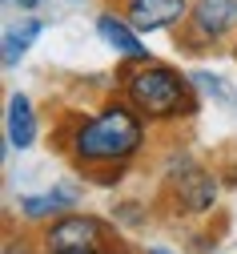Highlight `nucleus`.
Wrapping results in <instances>:
<instances>
[{"label":"nucleus","instance_id":"nucleus-1","mask_svg":"<svg viewBox=\"0 0 237 254\" xmlns=\"http://www.w3.org/2000/svg\"><path fill=\"white\" fill-rule=\"evenodd\" d=\"M145 145V117L129 101H113L73 129V162L81 166H125Z\"/></svg>","mask_w":237,"mask_h":254},{"label":"nucleus","instance_id":"nucleus-2","mask_svg":"<svg viewBox=\"0 0 237 254\" xmlns=\"http://www.w3.org/2000/svg\"><path fill=\"white\" fill-rule=\"evenodd\" d=\"M193 77L177 73L173 65L141 61V69H125V101L149 121H177L197 113L201 97L193 93Z\"/></svg>","mask_w":237,"mask_h":254},{"label":"nucleus","instance_id":"nucleus-3","mask_svg":"<svg viewBox=\"0 0 237 254\" xmlns=\"http://www.w3.org/2000/svg\"><path fill=\"white\" fill-rule=\"evenodd\" d=\"M229 37H237V0H193L177 24V49L185 53H209Z\"/></svg>","mask_w":237,"mask_h":254},{"label":"nucleus","instance_id":"nucleus-4","mask_svg":"<svg viewBox=\"0 0 237 254\" xmlns=\"http://www.w3.org/2000/svg\"><path fill=\"white\" fill-rule=\"evenodd\" d=\"M193 8V0H125L121 16L137 28V33H161V28H177Z\"/></svg>","mask_w":237,"mask_h":254},{"label":"nucleus","instance_id":"nucleus-5","mask_svg":"<svg viewBox=\"0 0 237 254\" xmlns=\"http://www.w3.org/2000/svg\"><path fill=\"white\" fill-rule=\"evenodd\" d=\"M100 222L85 214H64L48 226V250H96Z\"/></svg>","mask_w":237,"mask_h":254},{"label":"nucleus","instance_id":"nucleus-6","mask_svg":"<svg viewBox=\"0 0 237 254\" xmlns=\"http://www.w3.org/2000/svg\"><path fill=\"white\" fill-rule=\"evenodd\" d=\"M96 37L105 41L109 49H117L121 57H129V61H153L149 57V45L141 41V33L121 12H100L96 16Z\"/></svg>","mask_w":237,"mask_h":254},{"label":"nucleus","instance_id":"nucleus-7","mask_svg":"<svg viewBox=\"0 0 237 254\" xmlns=\"http://www.w3.org/2000/svg\"><path fill=\"white\" fill-rule=\"evenodd\" d=\"M8 145L12 149H28L32 141H37L41 125H37V113H32V101L24 97V93H12L8 97Z\"/></svg>","mask_w":237,"mask_h":254},{"label":"nucleus","instance_id":"nucleus-8","mask_svg":"<svg viewBox=\"0 0 237 254\" xmlns=\"http://www.w3.org/2000/svg\"><path fill=\"white\" fill-rule=\"evenodd\" d=\"M77 206V194L73 190H48V194H28L20 198V218L28 222H45V218H56V214H69Z\"/></svg>","mask_w":237,"mask_h":254},{"label":"nucleus","instance_id":"nucleus-9","mask_svg":"<svg viewBox=\"0 0 237 254\" xmlns=\"http://www.w3.org/2000/svg\"><path fill=\"white\" fill-rule=\"evenodd\" d=\"M41 33H45V20H37V16H28L20 28H8L4 33V69H16V61L28 53L32 37H41Z\"/></svg>","mask_w":237,"mask_h":254},{"label":"nucleus","instance_id":"nucleus-10","mask_svg":"<svg viewBox=\"0 0 237 254\" xmlns=\"http://www.w3.org/2000/svg\"><path fill=\"white\" fill-rule=\"evenodd\" d=\"M193 81L205 89V93H213V97H229V85L221 77H213V73H193Z\"/></svg>","mask_w":237,"mask_h":254},{"label":"nucleus","instance_id":"nucleus-11","mask_svg":"<svg viewBox=\"0 0 237 254\" xmlns=\"http://www.w3.org/2000/svg\"><path fill=\"white\" fill-rule=\"evenodd\" d=\"M41 4H45V0H16V8H20V12H37Z\"/></svg>","mask_w":237,"mask_h":254},{"label":"nucleus","instance_id":"nucleus-12","mask_svg":"<svg viewBox=\"0 0 237 254\" xmlns=\"http://www.w3.org/2000/svg\"><path fill=\"white\" fill-rule=\"evenodd\" d=\"M48 254H96V250H48Z\"/></svg>","mask_w":237,"mask_h":254},{"label":"nucleus","instance_id":"nucleus-13","mask_svg":"<svg viewBox=\"0 0 237 254\" xmlns=\"http://www.w3.org/2000/svg\"><path fill=\"white\" fill-rule=\"evenodd\" d=\"M149 254H169V250H161V246H149Z\"/></svg>","mask_w":237,"mask_h":254},{"label":"nucleus","instance_id":"nucleus-14","mask_svg":"<svg viewBox=\"0 0 237 254\" xmlns=\"http://www.w3.org/2000/svg\"><path fill=\"white\" fill-rule=\"evenodd\" d=\"M233 57H237V41H233Z\"/></svg>","mask_w":237,"mask_h":254},{"label":"nucleus","instance_id":"nucleus-15","mask_svg":"<svg viewBox=\"0 0 237 254\" xmlns=\"http://www.w3.org/2000/svg\"><path fill=\"white\" fill-rule=\"evenodd\" d=\"M73 4H77V0H73Z\"/></svg>","mask_w":237,"mask_h":254}]
</instances>
